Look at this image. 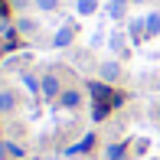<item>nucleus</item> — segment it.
I'll return each mask as SVG.
<instances>
[{
    "label": "nucleus",
    "instance_id": "f257e3e1",
    "mask_svg": "<svg viewBox=\"0 0 160 160\" xmlns=\"http://www.w3.org/2000/svg\"><path fill=\"white\" fill-rule=\"evenodd\" d=\"M39 88H42V98H56V95H59V78L49 72V75H42Z\"/></svg>",
    "mask_w": 160,
    "mask_h": 160
},
{
    "label": "nucleus",
    "instance_id": "f03ea898",
    "mask_svg": "<svg viewBox=\"0 0 160 160\" xmlns=\"http://www.w3.org/2000/svg\"><path fill=\"white\" fill-rule=\"evenodd\" d=\"M98 75L105 78V82H114V78L121 75V65L114 62V59H108V62H101V65H98Z\"/></svg>",
    "mask_w": 160,
    "mask_h": 160
},
{
    "label": "nucleus",
    "instance_id": "7ed1b4c3",
    "mask_svg": "<svg viewBox=\"0 0 160 160\" xmlns=\"http://www.w3.org/2000/svg\"><path fill=\"white\" fill-rule=\"evenodd\" d=\"M144 33L160 36V13H147V17H144Z\"/></svg>",
    "mask_w": 160,
    "mask_h": 160
},
{
    "label": "nucleus",
    "instance_id": "20e7f679",
    "mask_svg": "<svg viewBox=\"0 0 160 160\" xmlns=\"http://www.w3.org/2000/svg\"><path fill=\"white\" fill-rule=\"evenodd\" d=\"M108 42H111V49H114L118 56H121V52H128V36L121 33V30H114V33H111V39H108Z\"/></svg>",
    "mask_w": 160,
    "mask_h": 160
},
{
    "label": "nucleus",
    "instance_id": "39448f33",
    "mask_svg": "<svg viewBox=\"0 0 160 160\" xmlns=\"http://www.w3.org/2000/svg\"><path fill=\"white\" fill-rule=\"evenodd\" d=\"M108 13H111V20H124V13H128V0H111V3H108Z\"/></svg>",
    "mask_w": 160,
    "mask_h": 160
},
{
    "label": "nucleus",
    "instance_id": "423d86ee",
    "mask_svg": "<svg viewBox=\"0 0 160 160\" xmlns=\"http://www.w3.org/2000/svg\"><path fill=\"white\" fill-rule=\"evenodd\" d=\"M72 36H75V26H72V23H65L62 30L56 33V46H69V42H72Z\"/></svg>",
    "mask_w": 160,
    "mask_h": 160
},
{
    "label": "nucleus",
    "instance_id": "0eeeda50",
    "mask_svg": "<svg viewBox=\"0 0 160 160\" xmlns=\"http://www.w3.org/2000/svg\"><path fill=\"white\" fill-rule=\"evenodd\" d=\"M62 108H78V101H82V98H78V92L75 88H72V92H62Z\"/></svg>",
    "mask_w": 160,
    "mask_h": 160
},
{
    "label": "nucleus",
    "instance_id": "6e6552de",
    "mask_svg": "<svg viewBox=\"0 0 160 160\" xmlns=\"http://www.w3.org/2000/svg\"><path fill=\"white\" fill-rule=\"evenodd\" d=\"M0 111H13V95H10V92H0Z\"/></svg>",
    "mask_w": 160,
    "mask_h": 160
},
{
    "label": "nucleus",
    "instance_id": "1a4fd4ad",
    "mask_svg": "<svg viewBox=\"0 0 160 160\" xmlns=\"http://www.w3.org/2000/svg\"><path fill=\"white\" fill-rule=\"evenodd\" d=\"M98 10V0H78V13H95Z\"/></svg>",
    "mask_w": 160,
    "mask_h": 160
},
{
    "label": "nucleus",
    "instance_id": "9d476101",
    "mask_svg": "<svg viewBox=\"0 0 160 160\" xmlns=\"http://www.w3.org/2000/svg\"><path fill=\"white\" fill-rule=\"evenodd\" d=\"M36 7H39V10H56L59 0H36Z\"/></svg>",
    "mask_w": 160,
    "mask_h": 160
}]
</instances>
